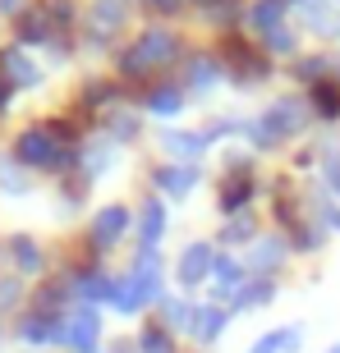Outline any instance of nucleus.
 I'll return each instance as SVG.
<instances>
[{
  "mask_svg": "<svg viewBox=\"0 0 340 353\" xmlns=\"http://www.w3.org/2000/svg\"><path fill=\"white\" fill-rule=\"evenodd\" d=\"M331 353H340V349H331Z\"/></svg>",
  "mask_w": 340,
  "mask_h": 353,
  "instance_id": "15",
  "label": "nucleus"
},
{
  "mask_svg": "<svg viewBox=\"0 0 340 353\" xmlns=\"http://www.w3.org/2000/svg\"><path fill=\"white\" fill-rule=\"evenodd\" d=\"M299 340V330H281V335H267V340L253 344V353H281V344H294Z\"/></svg>",
  "mask_w": 340,
  "mask_h": 353,
  "instance_id": "7",
  "label": "nucleus"
},
{
  "mask_svg": "<svg viewBox=\"0 0 340 353\" xmlns=\"http://www.w3.org/2000/svg\"><path fill=\"white\" fill-rule=\"evenodd\" d=\"M161 51H170V37H166V32H161V37H157V32H152V37H147L143 46L133 51L129 69H143V65H152V60H166V55H161Z\"/></svg>",
  "mask_w": 340,
  "mask_h": 353,
  "instance_id": "3",
  "label": "nucleus"
},
{
  "mask_svg": "<svg viewBox=\"0 0 340 353\" xmlns=\"http://www.w3.org/2000/svg\"><path fill=\"white\" fill-rule=\"evenodd\" d=\"M147 105H152V110H161V115H170V110H180V97H175V92H161V97H157V92H152V101H147Z\"/></svg>",
  "mask_w": 340,
  "mask_h": 353,
  "instance_id": "9",
  "label": "nucleus"
},
{
  "mask_svg": "<svg viewBox=\"0 0 340 353\" xmlns=\"http://www.w3.org/2000/svg\"><path fill=\"white\" fill-rule=\"evenodd\" d=\"M281 19H276V5H258V28H276Z\"/></svg>",
  "mask_w": 340,
  "mask_h": 353,
  "instance_id": "14",
  "label": "nucleus"
},
{
  "mask_svg": "<svg viewBox=\"0 0 340 353\" xmlns=\"http://www.w3.org/2000/svg\"><path fill=\"white\" fill-rule=\"evenodd\" d=\"M207 266H211V248L207 243H193V248L180 257V280L184 285H198V280L207 275Z\"/></svg>",
  "mask_w": 340,
  "mask_h": 353,
  "instance_id": "2",
  "label": "nucleus"
},
{
  "mask_svg": "<svg viewBox=\"0 0 340 353\" xmlns=\"http://www.w3.org/2000/svg\"><path fill=\"white\" fill-rule=\"evenodd\" d=\"M5 69H10V74H14L19 83H32V79H37V74H32V69H28L23 60H19V55H5Z\"/></svg>",
  "mask_w": 340,
  "mask_h": 353,
  "instance_id": "10",
  "label": "nucleus"
},
{
  "mask_svg": "<svg viewBox=\"0 0 340 353\" xmlns=\"http://www.w3.org/2000/svg\"><path fill=\"white\" fill-rule=\"evenodd\" d=\"M193 179H198V170H193V165H189V170H175V174H161V183H166L170 193H184V188H189Z\"/></svg>",
  "mask_w": 340,
  "mask_h": 353,
  "instance_id": "8",
  "label": "nucleus"
},
{
  "mask_svg": "<svg viewBox=\"0 0 340 353\" xmlns=\"http://www.w3.org/2000/svg\"><path fill=\"white\" fill-rule=\"evenodd\" d=\"M161 202H152V207L143 211V252H152V243H157V234H161Z\"/></svg>",
  "mask_w": 340,
  "mask_h": 353,
  "instance_id": "6",
  "label": "nucleus"
},
{
  "mask_svg": "<svg viewBox=\"0 0 340 353\" xmlns=\"http://www.w3.org/2000/svg\"><path fill=\"white\" fill-rule=\"evenodd\" d=\"M69 340H74L79 353H92V340H97V312H83L79 321H74V330H69Z\"/></svg>",
  "mask_w": 340,
  "mask_h": 353,
  "instance_id": "4",
  "label": "nucleus"
},
{
  "mask_svg": "<svg viewBox=\"0 0 340 353\" xmlns=\"http://www.w3.org/2000/svg\"><path fill=\"white\" fill-rule=\"evenodd\" d=\"M19 157H23V161H46V157H51V143H46V133H23V143H19Z\"/></svg>",
  "mask_w": 340,
  "mask_h": 353,
  "instance_id": "5",
  "label": "nucleus"
},
{
  "mask_svg": "<svg viewBox=\"0 0 340 353\" xmlns=\"http://www.w3.org/2000/svg\"><path fill=\"white\" fill-rule=\"evenodd\" d=\"M124 225H129V211H124V207H106L102 216H97V225H92V239L106 248V243H115V239H120Z\"/></svg>",
  "mask_w": 340,
  "mask_h": 353,
  "instance_id": "1",
  "label": "nucleus"
},
{
  "mask_svg": "<svg viewBox=\"0 0 340 353\" xmlns=\"http://www.w3.org/2000/svg\"><path fill=\"white\" fill-rule=\"evenodd\" d=\"M221 321H225V312H216V307H207V321H202V340H211V335L221 330Z\"/></svg>",
  "mask_w": 340,
  "mask_h": 353,
  "instance_id": "13",
  "label": "nucleus"
},
{
  "mask_svg": "<svg viewBox=\"0 0 340 353\" xmlns=\"http://www.w3.org/2000/svg\"><path fill=\"white\" fill-rule=\"evenodd\" d=\"M216 275H221V289H225V285H239V280H244V271H239L235 262H216Z\"/></svg>",
  "mask_w": 340,
  "mask_h": 353,
  "instance_id": "11",
  "label": "nucleus"
},
{
  "mask_svg": "<svg viewBox=\"0 0 340 353\" xmlns=\"http://www.w3.org/2000/svg\"><path fill=\"white\" fill-rule=\"evenodd\" d=\"M143 349L147 353H170V340L161 335V330H147V335H143Z\"/></svg>",
  "mask_w": 340,
  "mask_h": 353,
  "instance_id": "12",
  "label": "nucleus"
}]
</instances>
